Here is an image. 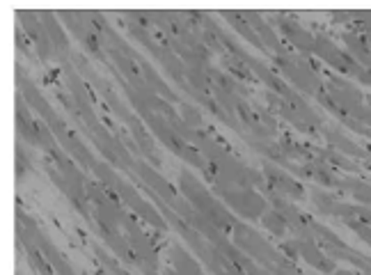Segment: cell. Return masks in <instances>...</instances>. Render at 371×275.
<instances>
[{"instance_id":"6da1fadb","label":"cell","mask_w":371,"mask_h":275,"mask_svg":"<svg viewBox=\"0 0 371 275\" xmlns=\"http://www.w3.org/2000/svg\"><path fill=\"white\" fill-rule=\"evenodd\" d=\"M266 172V177H268V186L273 188L275 193H280V195H289V198H294V200H303L305 198V191H303V186L296 182V179H291L287 172H282L278 170L275 165H266L264 168Z\"/></svg>"},{"instance_id":"7a4b0ae2","label":"cell","mask_w":371,"mask_h":275,"mask_svg":"<svg viewBox=\"0 0 371 275\" xmlns=\"http://www.w3.org/2000/svg\"><path fill=\"white\" fill-rule=\"evenodd\" d=\"M298 241V255H301L307 264H312V266H317L319 271L323 273H335V264H333V259L326 257L319 250V246L314 241L310 239H296Z\"/></svg>"},{"instance_id":"3957f363","label":"cell","mask_w":371,"mask_h":275,"mask_svg":"<svg viewBox=\"0 0 371 275\" xmlns=\"http://www.w3.org/2000/svg\"><path fill=\"white\" fill-rule=\"evenodd\" d=\"M323 136L328 138V143L333 145L335 149H339V152L349 154V156H355V159H365V161H371V152H367V149H362L360 145L351 143L349 138L344 136V133L335 131L333 127H326L323 129Z\"/></svg>"},{"instance_id":"277c9868","label":"cell","mask_w":371,"mask_h":275,"mask_svg":"<svg viewBox=\"0 0 371 275\" xmlns=\"http://www.w3.org/2000/svg\"><path fill=\"white\" fill-rule=\"evenodd\" d=\"M262 225L266 227L268 232H273L275 237H284L287 234V220L280 214V211H268V214L262 216Z\"/></svg>"},{"instance_id":"5b68a950","label":"cell","mask_w":371,"mask_h":275,"mask_svg":"<svg viewBox=\"0 0 371 275\" xmlns=\"http://www.w3.org/2000/svg\"><path fill=\"white\" fill-rule=\"evenodd\" d=\"M335 275H353L351 271H335Z\"/></svg>"}]
</instances>
